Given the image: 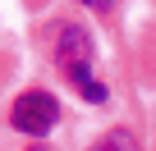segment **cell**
<instances>
[{"label":"cell","mask_w":156,"mask_h":151,"mask_svg":"<svg viewBox=\"0 0 156 151\" xmlns=\"http://www.w3.org/2000/svg\"><path fill=\"white\" fill-rule=\"evenodd\" d=\"M55 69H60V78L83 96V101H92V105H101L110 92H106V83L97 78V50H92V37H87V28L83 23H55Z\"/></svg>","instance_id":"cell-1"},{"label":"cell","mask_w":156,"mask_h":151,"mask_svg":"<svg viewBox=\"0 0 156 151\" xmlns=\"http://www.w3.org/2000/svg\"><path fill=\"white\" fill-rule=\"evenodd\" d=\"M9 124L19 128V133H28V137H46L55 124H60V101L51 96V92H23L19 101H14V110H9Z\"/></svg>","instance_id":"cell-2"},{"label":"cell","mask_w":156,"mask_h":151,"mask_svg":"<svg viewBox=\"0 0 156 151\" xmlns=\"http://www.w3.org/2000/svg\"><path fill=\"white\" fill-rule=\"evenodd\" d=\"M92 151H138V137H133L129 128H110L106 137L92 142Z\"/></svg>","instance_id":"cell-3"},{"label":"cell","mask_w":156,"mask_h":151,"mask_svg":"<svg viewBox=\"0 0 156 151\" xmlns=\"http://www.w3.org/2000/svg\"><path fill=\"white\" fill-rule=\"evenodd\" d=\"M78 5H92V9H110V0H78Z\"/></svg>","instance_id":"cell-4"},{"label":"cell","mask_w":156,"mask_h":151,"mask_svg":"<svg viewBox=\"0 0 156 151\" xmlns=\"http://www.w3.org/2000/svg\"><path fill=\"white\" fill-rule=\"evenodd\" d=\"M32 151H46V146H32Z\"/></svg>","instance_id":"cell-5"}]
</instances>
